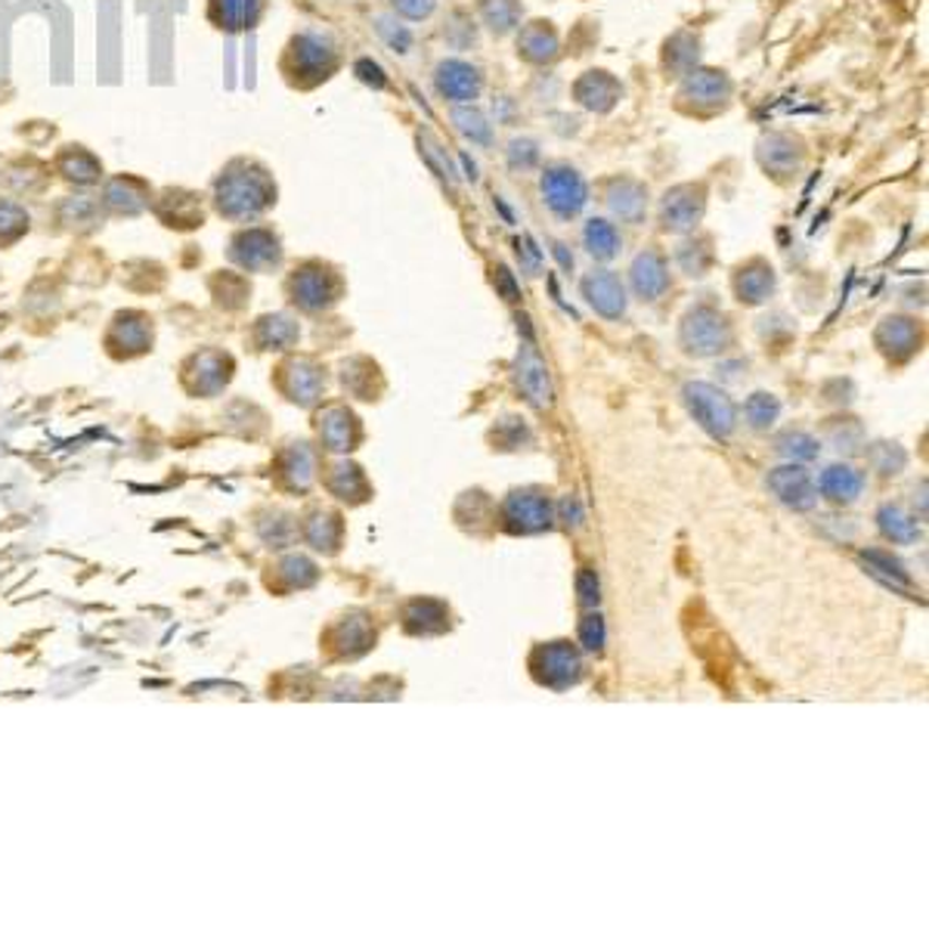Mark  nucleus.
I'll return each instance as SVG.
<instances>
[{"instance_id": "1", "label": "nucleus", "mask_w": 929, "mask_h": 929, "mask_svg": "<svg viewBox=\"0 0 929 929\" xmlns=\"http://www.w3.org/2000/svg\"><path fill=\"white\" fill-rule=\"evenodd\" d=\"M682 397H685L688 412L694 416V422L701 424L709 437L728 441V437L734 434V428H738V409H734V404H731V397H728L726 391H719V387H713V384L707 382H691L685 384Z\"/></svg>"}, {"instance_id": "2", "label": "nucleus", "mask_w": 929, "mask_h": 929, "mask_svg": "<svg viewBox=\"0 0 929 929\" xmlns=\"http://www.w3.org/2000/svg\"><path fill=\"white\" fill-rule=\"evenodd\" d=\"M540 193H543V202H546L548 211L555 218H561V221L577 218L589 202V186L583 181V174L567 162H555L543 168Z\"/></svg>"}, {"instance_id": "3", "label": "nucleus", "mask_w": 929, "mask_h": 929, "mask_svg": "<svg viewBox=\"0 0 929 929\" xmlns=\"http://www.w3.org/2000/svg\"><path fill=\"white\" fill-rule=\"evenodd\" d=\"M682 347L691 357H716L731 347V325L716 307H694L682 320Z\"/></svg>"}, {"instance_id": "4", "label": "nucleus", "mask_w": 929, "mask_h": 929, "mask_svg": "<svg viewBox=\"0 0 929 929\" xmlns=\"http://www.w3.org/2000/svg\"><path fill=\"white\" fill-rule=\"evenodd\" d=\"M731 94H734V84H731L726 72L697 65L688 75H682L679 106L688 109V112H694V115H713V112L726 109Z\"/></svg>"}, {"instance_id": "5", "label": "nucleus", "mask_w": 929, "mask_h": 929, "mask_svg": "<svg viewBox=\"0 0 929 929\" xmlns=\"http://www.w3.org/2000/svg\"><path fill=\"white\" fill-rule=\"evenodd\" d=\"M221 211H226L230 218H251L263 211L270 199H273V186L263 177V171H239L230 174L221 183Z\"/></svg>"}, {"instance_id": "6", "label": "nucleus", "mask_w": 929, "mask_h": 929, "mask_svg": "<svg viewBox=\"0 0 929 929\" xmlns=\"http://www.w3.org/2000/svg\"><path fill=\"white\" fill-rule=\"evenodd\" d=\"M704 211H707V186L679 183L660 199V226L667 233H691L704 221Z\"/></svg>"}, {"instance_id": "7", "label": "nucleus", "mask_w": 929, "mask_h": 929, "mask_svg": "<svg viewBox=\"0 0 929 929\" xmlns=\"http://www.w3.org/2000/svg\"><path fill=\"white\" fill-rule=\"evenodd\" d=\"M555 524V508L536 490H515L503 503V527L515 536L543 533Z\"/></svg>"}, {"instance_id": "8", "label": "nucleus", "mask_w": 929, "mask_h": 929, "mask_svg": "<svg viewBox=\"0 0 929 929\" xmlns=\"http://www.w3.org/2000/svg\"><path fill=\"white\" fill-rule=\"evenodd\" d=\"M533 672L548 688H570L583 679V657L567 642H552L533 654Z\"/></svg>"}, {"instance_id": "9", "label": "nucleus", "mask_w": 929, "mask_h": 929, "mask_svg": "<svg viewBox=\"0 0 929 929\" xmlns=\"http://www.w3.org/2000/svg\"><path fill=\"white\" fill-rule=\"evenodd\" d=\"M434 87L437 94L449 100L453 106H462V102H474L484 90V75L478 65L464 60H444L437 69H434Z\"/></svg>"}, {"instance_id": "10", "label": "nucleus", "mask_w": 929, "mask_h": 929, "mask_svg": "<svg viewBox=\"0 0 929 929\" xmlns=\"http://www.w3.org/2000/svg\"><path fill=\"white\" fill-rule=\"evenodd\" d=\"M515 382L521 387L530 404L536 409H548L552 406V382H548L546 360L540 357V350L530 342L521 344L518 360H515Z\"/></svg>"}, {"instance_id": "11", "label": "nucleus", "mask_w": 929, "mask_h": 929, "mask_svg": "<svg viewBox=\"0 0 929 929\" xmlns=\"http://www.w3.org/2000/svg\"><path fill=\"white\" fill-rule=\"evenodd\" d=\"M768 490L784 503L788 508L796 511H808L818 503V486L812 481L806 468L800 464H781L768 474Z\"/></svg>"}, {"instance_id": "12", "label": "nucleus", "mask_w": 929, "mask_h": 929, "mask_svg": "<svg viewBox=\"0 0 929 929\" xmlns=\"http://www.w3.org/2000/svg\"><path fill=\"white\" fill-rule=\"evenodd\" d=\"M580 288H583V298L589 301V307L595 313H602L605 320H620L627 313V288H623L617 273L595 270L580 283Z\"/></svg>"}, {"instance_id": "13", "label": "nucleus", "mask_w": 929, "mask_h": 929, "mask_svg": "<svg viewBox=\"0 0 929 929\" xmlns=\"http://www.w3.org/2000/svg\"><path fill=\"white\" fill-rule=\"evenodd\" d=\"M803 162H806V149H803V143L796 140V137H790V134H771V137L759 143V164L778 181L796 177Z\"/></svg>"}, {"instance_id": "14", "label": "nucleus", "mask_w": 929, "mask_h": 929, "mask_svg": "<svg viewBox=\"0 0 929 929\" xmlns=\"http://www.w3.org/2000/svg\"><path fill=\"white\" fill-rule=\"evenodd\" d=\"M629 280H632V292H635L642 301H657L660 295H667L669 288L667 258H664L660 251H642V255L632 261Z\"/></svg>"}, {"instance_id": "15", "label": "nucleus", "mask_w": 929, "mask_h": 929, "mask_svg": "<svg viewBox=\"0 0 929 929\" xmlns=\"http://www.w3.org/2000/svg\"><path fill=\"white\" fill-rule=\"evenodd\" d=\"M573 97L580 106H586L592 112H610L617 102L623 100V84L617 82L605 69H592L580 82L573 84Z\"/></svg>"}, {"instance_id": "16", "label": "nucleus", "mask_w": 929, "mask_h": 929, "mask_svg": "<svg viewBox=\"0 0 929 929\" xmlns=\"http://www.w3.org/2000/svg\"><path fill=\"white\" fill-rule=\"evenodd\" d=\"M295 75H313V82L325 78L335 69V47L323 35H301L292 44Z\"/></svg>"}, {"instance_id": "17", "label": "nucleus", "mask_w": 929, "mask_h": 929, "mask_svg": "<svg viewBox=\"0 0 929 929\" xmlns=\"http://www.w3.org/2000/svg\"><path fill=\"white\" fill-rule=\"evenodd\" d=\"M607 208L623 223H642L647 214V186L632 177H617L607 186Z\"/></svg>"}, {"instance_id": "18", "label": "nucleus", "mask_w": 929, "mask_h": 929, "mask_svg": "<svg viewBox=\"0 0 929 929\" xmlns=\"http://www.w3.org/2000/svg\"><path fill=\"white\" fill-rule=\"evenodd\" d=\"M877 347L892 360H908L920 347V325L908 317H889L877 329Z\"/></svg>"}, {"instance_id": "19", "label": "nucleus", "mask_w": 929, "mask_h": 929, "mask_svg": "<svg viewBox=\"0 0 929 929\" xmlns=\"http://www.w3.org/2000/svg\"><path fill=\"white\" fill-rule=\"evenodd\" d=\"M518 57L533 65H546L558 57V35L548 22H527L518 32Z\"/></svg>"}, {"instance_id": "20", "label": "nucleus", "mask_w": 929, "mask_h": 929, "mask_svg": "<svg viewBox=\"0 0 929 929\" xmlns=\"http://www.w3.org/2000/svg\"><path fill=\"white\" fill-rule=\"evenodd\" d=\"M815 486L828 496L830 503L849 506V503H855V499L862 496L865 478H862V471H855V468H849V464H830L828 471L818 478V484Z\"/></svg>"}, {"instance_id": "21", "label": "nucleus", "mask_w": 929, "mask_h": 929, "mask_svg": "<svg viewBox=\"0 0 929 929\" xmlns=\"http://www.w3.org/2000/svg\"><path fill=\"white\" fill-rule=\"evenodd\" d=\"M734 292L738 298L747 304L768 301V295L775 292V270L766 261H750L747 267L738 270L734 276Z\"/></svg>"}, {"instance_id": "22", "label": "nucleus", "mask_w": 929, "mask_h": 929, "mask_svg": "<svg viewBox=\"0 0 929 929\" xmlns=\"http://www.w3.org/2000/svg\"><path fill=\"white\" fill-rule=\"evenodd\" d=\"M292 288H295V301H301L307 310H320L323 304L335 301L338 283L325 270L313 267V270H304L301 276H295Z\"/></svg>"}, {"instance_id": "23", "label": "nucleus", "mask_w": 929, "mask_h": 929, "mask_svg": "<svg viewBox=\"0 0 929 929\" xmlns=\"http://www.w3.org/2000/svg\"><path fill=\"white\" fill-rule=\"evenodd\" d=\"M406 629L416 632V635H434V632H444L446 623H449V610L441 602L434 598H419L404 610Z\"/></svg>"}, {"instance_id": "24", "label": "nucleus", "mask_w": 929, "mask_h": 929, "mask_svg": "<svg viewBox=\"0 0 929 929\" xmlns=\"http://www.w3.org/2000/svg\"><path fill=\"white\" fill-rule=\"evenodd\" d=\"M478 13L481 22L493 35H511L521 25V0H478Z\"/></svg>"}, {"instance_id": "25", "label": "nucleus", "mask_w": 929, "mask_h": 929, "mask_svg": "<svg viewBox=\"0 0 929 929\" xmlns=\"http://www.w3.org/2000/svg\"><path fill=\"white\" fill-rule=\"evenodd\" d=\"M583 243H586V251L595 261H610V258H617L623 239H620V233H617L614 223L605 221V218H595V221H589L586 230H583Z\"/></svg>"}, {"instance_id": "26", "label": "nucleus", "mask_w": 929, "mask_h": 929, "mask_svg": "<svg viewBox=\"0 0 929 929\" xmlns=\"http://www.w3.org/2000/svg\"><path fill=\"white\" fill-rule=\"evenodd\" d=\"M701 41L694 38V35H688V32H679V35H672L667 41V50H664V65H667V72H672V75H688L691 69H697V60H701Z\"/></svg>"}, {"instance_id": "27", "label": "nucleus", "mask_w": 929, "mask_h": 929, "mask_svg": "<svg viewBox=\"0 0 929 929\" xmlns=\"http://www.w3.org/2000/svg\"><path fill=\"white\" fill-rule=\"evenodd\" d=\"M453 124H456V131L462 134L464 140L478 143V146H490L493 143V124L474 102L453 106Z\"/></svg>"}, {"instance_id": "28", "label": "nucleus", "mask_w": 929, "mask_h": 929, "mask_svg": "<svg viewBox=\"0 0 929 929\" xmlns=\"http://www.w3.org/2000/svg\"><path fill=\"white\" fill-rule=\"evenodd\" d=\"M676 261H679V267L685 270L688 276H694V280L707 276L709 267H713V261H716L709 236H694V239H688V243L679 245Z\"/></svg>"}, {"instance_id": "29", "label": "nucleus", "mask_w": 929, "mask_h": 929, "mask_svg": "<svg viewBox=\"0 0 929 929\" xmlns=\"http://www.w3.org/2000/svg\"><path fill=\"white\" fill-rule=\"evenodd\" d=\"M320 431H323L325 444L332 446V449H350V446L357 444V437H360L357 419L347 409H329Z\"/></svg>"}, {"instance_id": "30", "label": "nucleus", "mask_w": 929, "mask_h": 929, "mask_svg": "<svg viewBox=\"0 0 929 929\" xmlns=\"http://www.w3.org/2000/svg\"><path fill=\"white\" fill-rule=\"evenodd\" d=\"M862 558H865V565H868L870 573H874L877 580H883L887 586L902 589V592H908V595L914 592L908 573H905V567H902L899 558H892V555H887V552H862Z\"/></svg>"}, {"instance_id": "31", "label": "nucleus", "mask_w": 929, "mask_h": 929, "mask_svg": "<svg viewBox=\"0 0 929 929\" xmlns=\"http://www.w3.org/2000/svg\"><path fill=\"white\" fill-rule=\"evenodd\" d=\"M877 524L883 530V536H889L892 543H914L920 540V527L914 518H908L899 506H883L877 511Z\"/></svg>"}, {"instance_id": "32", "label": "nucleus", "mask_w": 929, "mask_h": 929, "mask_svg": "<svg viewBox=\"0 0 929 929\" xmlns=\"http://www.w3.org/2000/svg\"><path fill=\"white\" fill-rule=\"evenodd\" d=\"M239 245L251 248V251H236V258L245 263V267H267V263L280 261V248H276V239L263 230H251L245 233Z\"/></svg>"}, {"instance_id": "33", "label": "nucleus", "mask_w": 929, "mask_h": 929, "mask_svg": "<svg viewBox=\"0 0 929 929\" xmlns=\"http://www.w3.org/2000/svg\"><path fill=\"white\" fill-rule=\"evenodd\" d=\"M778 453L793 459V462H812V459H818L821 444L806 431H788V434L778 437Z\"/></svg>"}, {"instance_id": "34", "label": "nucleus", "mask_w": 929, "mask_h": 929, "mask_svg": "<svg viewBox=\"0 0 929 929\" xmlns=\"http://www.w3.org/2000/svg\"><path fill=\"white\" fill-rule=\"evenodd\" d=\"M744 416H747L750 428L768 431L771 424L778 422V416H781V404H778V397L759 391V394H753L747 404H744Z\"/></svg>"}, {"instance_id": "35", "label": "nucleus", "mask_w": 929, "mask_h": 929, "mask_svg": "<svg viewBox=\"0 0 929 929\" xmlns=\"http://www.w3.org/2000/svg\"><path fill=\"white\" fill-rule=\"evenodd\" d=\"M868 462L877 474L892 478V474H899L905 468L908 456H905V449L899 444H874L868 446Z\"/></svg>"}, {"instance_id": "36", "label": "nucleus", "mask_w": 929, "mask_h": 929, "mask_svg": "<svg viewBox=\"0 0 929 929\" xmlns=\"http://www.w3.org/2000/svg\"><path fill=\"white\" fill-rule=\"evenodd\" d=\"M444 38L453 44L456 50H468V47L478 44V25L471 22V16H468L464 10H453L444 25Z\"/></svg>"}, {"instance_id": "37", "label": "nucleus", "mask_w": 929, "mask_h": 929, "mask_svg": "<svg viewBox=\"0 0 929 929\" xmlns=\"http://www.w3.org/2000/svg\"><path fill=\"white\" fill-rule=\"evenodd\" d=\"M332 490L342 496V499H363L366 496V478L363 471L357 468V464H338L335 468V474H332Z\"/></svg>"}, {"instance_id": "38", "label": "nucleus", "mask_w": 929, "mask_h": 929, "mask_svg": "<svg viewBox=\"0 0 929 929\" xmlns=\"http://www.w3.org/2000/svg\"><path fill=\"white\" fill-rule=\"evenodd\" d=\"M218 7L226 28H245L258 16V0H218Z\"/></svg>"}, {"instance_id": "39", "label": "nucleus", "mask_w": 929, "mask_h": 929, "mask_svg": "<svg viewBox=\"0 0 929 929\" xmlns=\"http://www.w3.org/2000/svg\"><path fill=\"white\" fill-rule=\"evenodd\" d=\"M375 28H379V35H382L384 41L391 44L397 53H406L409 50V44H412V35H409V28L406 25H400V22L387 20V16H379L375 20Z\"/></svg>"}, {"instance_id": "40", "label": "nucleus", "mask_w": 929, "mask_h": 929, "mask_svg": "<svg viewBox=\"0 0 929 929\" xmlns=\"http://www.w3.org/2000/svg\"><path fill=\"white\" fill-rule=\"evenodd\" d=\"M391 7H394V13L404 16V20L422 22L437 10V0H391Z\"/></svg>"}, {"instance_id": "41", "label": "nucleus", "mask_w": 929, "mask_h": 929, "mask_svg": "<svg viewBox=\"0 0 929 929\" xmlns=\"http://www.w3.org/2000/svg\"><path fill=\"white\" fill-rule=\"evenodd\" d=\"M536 162H540V149H536V143L511 140V146H508V164H511V168H521V171H527V168H533Z\"/></svg>"}, {"instance_id": "42", "label": "nucleus", "mask_w": 929, "mask_h": 929, "mask_svg": "<svg viewBox=\"0 0 929 929\" xmlns=\"http://www.w3.org/2000/svg\"><path fill=\"white\" fill-rule=\"evenodd\" d=\"M580 642H583L586 651H602L605 647V620L598 614H592V617H586L580 623Z\"/></svg>"}, {"instance_id": "43", "label": "nucleus", "mask_w": 929, "mask_h": 929, "mask_svg": "<svg viewBox=\"0 0 929 929\" xmlns=\"http://www.w3.org/2000/svg\"><path fill=\"white\" fill-rule=\"evenodd\" d=\"M329 530H342L338 527V518H332V515H325L323 518H317L313 521V527H310V540L317 543V548H335V543H338V536H329Z\"/></svg>"}, {"instance_id": "44", "label": "nucleus", "mask_w": 929, "mask_h": 929, "mask_svg": "<svg viewBox=\"0 0 929 929\" xmlns=\"http://www.w3.org/2000/svg\"><path fill=\"white\" fill-rule=\"evenodd\" d=\"M577 592H580V602L586 607H595L598 605V577H595V570H589V567H583L580 570V577H577Z\"/></svg>"}, {"instance_id": "45", "label": "nucleus", "mask_w": 929, "mask_h": 929, "mask_svg": "<svg viewBox=\"0 0 929 929\" xmlns=\"http://www.w3.org/2000/svg\"><path fill=\"white\" fill-rule=\"evenodd\" d=\"M518 261H521V267H524L527 273H536L540 270V261H543V255H540V248L533 245V239L530 236H524V239H518Z\"/></svg>"}, {"instance_id": "46", "label": "nucleus", "mask_w": 929, "mask_h": 929, "mask_svg": "<svg viewBox=\"0 0 929 929\" xmlns=\"http://www.w3.org/2000/svg\"><path fill=\"white\" fill-rule=\"evenodd\" d=\"M561 521H565L567 527H583L586 515H583V506H580V499L567 496L565 503H561Z\"/></svg>"}, {"instance_id": "47", "label": "nucleus", "mask_w": 929, "mask_h": 929, "mask_svg": "<svg viewBox=\"0 0 929 929\" xmlns=\"http://www.w3.org/2000/svg\"><path fill=\"white\" fill-rule=\"evenodd\" d=\"M496 285L506 292V301H515V298H518V288H515V283H511V273H508L506 267H499V270H496Z\"/></svg>"}, {"instance_id": "48", "label": "nucleus", "mask_w": 929, "mask_h": 929, "mask_svg": "<svg viewBox=\"0 0 929 929\" xmlns=\"http://www.w3.org/2000/svg\"><path fill=\"white\" fill-rule=\"evenodd\" d=\"M555 255H558V261H561V267H567V270L573 267V255H567L565 245H561V243H555Z\"/></svg>"}]
</instances>
